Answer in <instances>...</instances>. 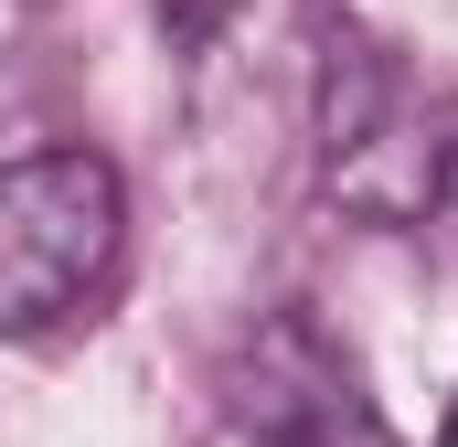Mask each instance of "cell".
<instances>
[{
  "label": "cell",
  "instance_id": "obj_1",
  "mask_svg": "<svg viewBox=\"0 0 458 447\" xmlns=\"http://www.w3.org/2000/svg\"><path fill=\"white\" fill-rule=\"evenodd\" d=\"M117 224L128 203L97 149L0 160V341H32L64 309H86L117 266Z\"/></svg>",
  "mask_w": 458,
  "mask_h": 447
},
{
  "label": "cell",
  "instance_id": "obj_2",
  "mask_svg": "<svg viewBox=\"0 0 458 447\" xmlns=\"http://www.w3.org/2000/svg\"><path fill=\"white\" fill-rule=\"evenodd\" d=\"M214 394H225V426L245 447H405L384 426V405L362 394V373L299 309H267L256 331H234Z\"/></svg>",
  "mask_w": 458,
  "mask_h": 447
},
{
  "label": "cell",
  "instance_id": "obj_3",
  "mask_svg": "<svg viewBox=\"0 0 458 447\" xmlns=\"http://www.w3.org/2000/svg\"><path fill=\"white\" fill-rule=\"evenodd\" d=\"M160 11H171V21H182V32H203V21H225L234 0H160Z\"/></svg>",
  "mask_w": 458,
  "mask_h": 447
},
{
  "label": "cell",
  "instance_id": "obj_4",
  "mask_svg": "<svg viewBox=\"0 0 458 447\" xmlns=\"http://www.w3.org/2000/svg\"><path fill=\"white\" fill-rule=\"evenodd\" d=\"M437 447H458V394H448V416H437Z\"/></svg>",
  "mask_w": 458,
  "mask_h": 447
}]
</instances>
